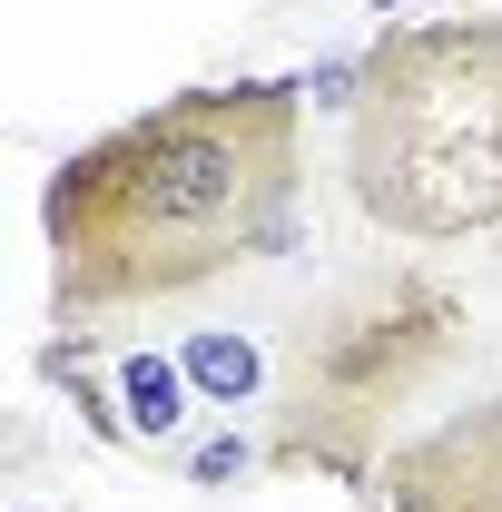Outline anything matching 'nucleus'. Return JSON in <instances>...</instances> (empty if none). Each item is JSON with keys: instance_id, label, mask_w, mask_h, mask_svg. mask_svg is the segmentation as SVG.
Segmentation results:
<instances>
[{"instance_id": "obj_1", "label": "nucleus", "mask_w": 502, "mask_h": 512, "mask_svg": "<svg viewBox=\"0 0 502 512\" xmlns=\"http://www.w3.org/2000/svg\"><path fill=\"white\" fill-rule=\"evenodd\" d=\"M296 188H306V89L286 79L178 89L50 168L40 188L50 306L128 316L247 276L296 237Z\"/></svg>"}, {"instance_id": "obj_2", "label": "nucleus", "mask_w": 502, "mask_h": 512, "mask_svg": "<svg viewBox=\"0 0 502 512\" xmlns=\"http://www.w3.org/2000/svg\"><path fill=\"white\" fill-rule=\"evenodd\" d=\"M345 188L404 247L502 227V20H384L355 60Z\"/></svg>"}, {"instance_id": "obj_3", "label": "nucleus", "mask_w": 502, "mask_h": 512, "mask_svg": "<svg viewBox=\"0 0 502 512\" xmlns=\"http://www.w3.org/2000/svg\"><path fill=\"white\" fill-rule=\"evenodd\" d=\"M463 345V296L434 286L424 266H355L296 316V345L276 365V473H335L375 483L394 414L443 375Z\"/></svg>"}, {"instance_id": "obj_4", "label": "nucleus", "mask_w": 502, "mask_h": 512, "mask_svg": "<svg viewBox=\"0 0 502 512\" xmlns=\"http://www.w3.org/2000/svg\"><path fill=\"white\" fill-rule=\"evenodd\" d=\"M375 493L394 512H502V394L443 414L414 444H394Z\"/></svg>"}, {"instance_id": "obj_5", "label": "nucleus", "mask_w": 502, "mask_h": 512, "mask_svg": "<svg viewBox=\"0 0 502 512\" xmlns=\"http://www.w3.org/2000/svg\"><path fill=\"white\" fill-rule=\"evenodd\" d=\"M178 365H188L197 404H217V414H247L256 394H276V355H266V335H237V325H207L178 345Z\"/></svg>"}, {"instance_id": "obj_6", "label": "nucleus", "mask_w": 502, "mask_h": 512, "mask_svg": "<svg viewBox=\"0 0 502 512\" xmlns=\"http://www.w3.org/2000/svg\"><path fill=\"white\" fill-rule=\"evenodd\" d=\"M109 394H119V414H128V444H178L188 414H197V384H188L178 355H119Z\"/></svg>"}, {"instance_id": "obj_7", "label": "nucleus", "mask_w": 502, "mask_h": 512, "mask_svg": "<svg viewBox=\"0 0 502 512\" xmlns=\"http://www.w3.org/2000/svg\"><path fill=\"white\" fill-rule=\"evenodd\" d=\"M247 463H256V453L237 444V434H217V444H197V453H188V473H197V483H237Z\"/></svg>"}]
</instances>
